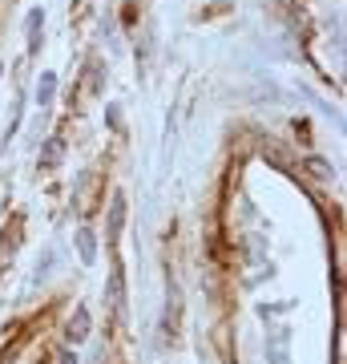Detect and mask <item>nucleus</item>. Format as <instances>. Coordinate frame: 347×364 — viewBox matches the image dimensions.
I'll return each mask as SVG.
<instances>
[{"label":"nucleus","mask_w":347,"mask_h":364,"mask_svg":"<svg viewBox=\"0 0 347 364\" xmlns=\"http://www.w3.org/2000/svg\"><path fill=\"white\" fill-rule=\"evenodd\" d=\"M267 364H291V336H287V332H270Z\"/></svg>","instance_id":"1"},{"label":"nucleus","mask_w":347,"mask_h":364,"mask_svg":"<svg viewBox=\"0 0 347 364\" xmlns=\"http://www.w3.org/2000/svg\"><path fill=\"white\" fill-rule=\"evenodd\" d=\"M89 308H77V312H73V320H69V344H81V340H89Z\"/></svg>","instance_id":"2"},{"label":"nucleus","mask_w":347,"mask_h":364,"mask_svg":"<svg viewBox=\"0 0 347 364\" xmlns=\"http://www.w3.org/2000/svg\"><path fill=\"white\" fill-rule=\"evenodd\" d=\"M121 227H126V195H114V203H109V227H105V239H117Z\"/></svg>","instance_id":"3"},{"label":"nucleus","mask_w":347,"mask_h":364,"mask_svg":"<svg viewBox=\"0 0 347 364\" xmlns=\"http://www.w3.org/2000/svg\"><path fill=\"white\" fill-rule=\"evenodd\" d=\"M121 304H126V275H121V267H114L109 272V308L121 312Z\"/></svg>","instance_id":"4"},{"label":"nucleus","mask_w":347,"mask_h":364,"mask_svg":"<svg viewBox=\"0 0 347 364\" xmlns=\"http://www.w3.org/2000/svg\"><path fill=\"white\" fill-rule=\"evenodd\" d=\"M53 97H57V73H40V81H37V105H40V109H49Z\"/></svg>","instance_id":"5"},{"label":"nucleus","mask_w":347,"mask_h":364,"mask_svg":"<svg viewBox=\"0 0 347 364\" xmlns=\"http://www.w3.org/2000/svg\"><path fill=\"white\" fill-rule=\"evenodd\" d=\"M77 251H81V263L97 259V235H93L89 227H81V231H77Z\"/></svg>","instance_id":"6"},{"label":"nucleus","mask_w":347,"mask_h":364,"mask_svg":"<svg viewBox=\"0 0 347 364\" xmlns=\"http://www.w3.org/2000/svg\"><path fill=\"white\" fill-rule=\"evenodd\" d=\"M40 28H45V13L33 9V16H28V49H33V53L40 49Z\"/></svg>","instance_id":"7"},{"label":"nucleus","mask_w":347,"mask_h":364,"mask_svg":"<svg viewBox=\"0 0 347 364\" xmlns=\"http://www.w3.org/2000/svg\"><path fill=\"white\" fill-rule=\"evenodd\" d=\"M307 170H311V178H319V182H327L335 174V166L327 158H307Z\"/></svg>","instance_id":"8"},{"label":"nucleus","mask_w":347,"mask_h":364,"mask_svg":"<svg viewBox=\"0 0 347 364\" xmlns=\"http://www.w3.org/2000/svg\"><path fill=\"white\" fill-rule=\"evenodd\" d=\"M61 138H49V146H45V150H40V166H57V162H61Z\"/></svg>","instance_id":"9"}]
</instances>
